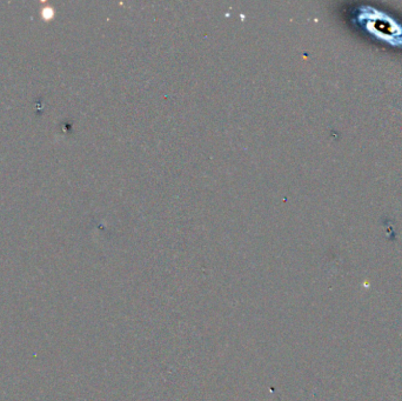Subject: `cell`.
I'll return each instance as SVG.
<instances>
[{"label":"cell","instance_id":"1","mask_svg":"<svg viewBox=\"0 0 402 401\" xmlns=\"http://www.w3.org/2000/svg\"><path fill=\"white\" fill-rule=\"evenodd\" d=\"M53 14V11L51 7H45L43 8V17L45 19H51V17H52Z\"/></svg>","mask_w":402,"mask_h":401}]
</instances>
